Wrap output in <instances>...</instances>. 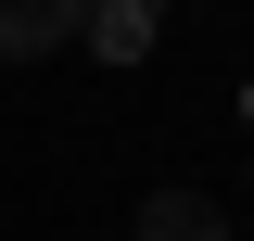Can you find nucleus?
<instances>
[{
  "label": "nucleus",
  "instance_id": "f257e3e1",
  "mask_svg": "<svg viewBox=\"0 0 254 241\" xmlns=\"http://www.w3.org/2000/svg\"><path fill=\"white\" fill-rule=\"evenodd\" d=\"M64 38H89V13H76V0H0V51H13V63L64 51Z\"/></svg>",
  "mask_w": 254,
  "mask_h": 241
},
{
  "label": "nucleus",
  "instance_id": "f03ea898",
  "mask_svg": "<svg viewBox=\"0 0 254 241\" xmlns=\"http://www.w3.org/2000/svg\"><path fill=\"white\" fill-rule=\"evenodd\" d=\"M140 241H229V203H203V190H153V203H140Z\"/></svg>",
  "mask_w": 254,
  "mask_h": 241
},
{
  "label": "nucleus",
  "instance_id": "7ed1b4c3",
  "mask_svg": "<svg viewBox=\"0 0 254 241\" xmlns=\"http://www.w3.org/2000/svg\"><path fill=\"white\" fill-rule=\"evenodd\" d=\"M89 51L102 63H140V51H153V0H102V13H89Z\"/></svg>",
  "mask_w": 254,
  "mask_h": 241
}]
</instances>
